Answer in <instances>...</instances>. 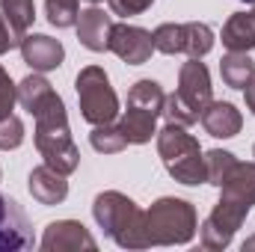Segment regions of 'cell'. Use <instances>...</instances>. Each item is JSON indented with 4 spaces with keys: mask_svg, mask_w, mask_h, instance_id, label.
<instances>
[{
    "mask_svg": "<svg viewBox=\"0 0 255 252\" xmlns=\"http://www.w3.org/2000/svg\"><path fill=\"white\" fill-rule=\"evenodd\" d=\"M18 101H21V107H24L30 116H39V113L48 110L54 101H60V95L54 92V86H51L45 77L30 74V77H24L21 86H18Z\"/></svg>",
    "mask_w": 255,
    "mask_h": 252,
    "instance_id": "15",
    "label": "cell"
},
{
    "mask_svg": "<svg viewBox=\"0 0 255 252\" xmlns=\"http://www.w3.org/2000/svg\"><path fill=\"white\" fill-rule=\"evenodd\" d=\"M223 45L229 51H253L255 48V9L253 12H235L223 27Z\"/></svg>",
    "mask_w": 255,
    "mask_h": 252,
    "instance_id": "16",
    "label": "cell"
},
{
    "mask_svg": "<svg viewBox=\"0 0 255 252\" xmlns=\"http://www.w3.org/2000/svg\"><path fill=\"white\" fill-rule=\"evenodd\" d=\"M220 190H223V196L238 199V202L253 208L255 205V163H235Z\"/></svg>",
    "mask_w": 255,
    "mask_h": 252,
    "instance_id": "17",
    "label": "cell"
},
{
    "mask_svg": "<svg viewBox=\"0 0 255 252\" xmlns=\"http://www.w3.org/2000/svg\"><path fill=\"white\" fill-rule=\"evenodd\" d=\"M30 193H33V199L36 202H42V205H57V202H63L65 196H68V184H65V175L63 172H57L54 166H36L33 172H30Z\"/></svg>",
    "mask_w": 255,
    "mask_h": 252,
    "instance_id": "13",
    "label": "cell"
},
{
    "mask_svg": "<svg viewBox=\"0 0 255 252\" xmlns=\"http://www.w3.org/2000/svg\"><path fill=\"white\" fill-rule=\"evenodd\" d=\"M220 74H223L226 86L244 89V86L255 77V63L247 54H241V51H229V54L223 57V63H220Z\"/></svg>",
    "mask_w": 255,
    "mask_h": 252,
    "instance_id": "19",
    "label": "cell"
},
{
    "mask_svg": "<svg viewBox=\"0 0 255 252\" xmlns=\"http://www.w3.org/2000/svg\"><path fill=\"white\" fill-rule=\"evenodd\" d=\"M211 48H214V33H211L208 24H199V21L184 24V54H187V57L199 60V57H205Z\"/></svg>",
    "mask_w": 255,
    "mask_h": 252,
    "instance_id": "22",
    "label": "cell"
},
{
    "mask_svg": "<svg viewBox=\"0 0 255 252\" xmlns=\"http://www.w3.org/2000/svg\"><path fill=\"white\" fill-rule=\"evenodd\" d=\"M151 244H187L196 232V208L184 199H157L145 214Z\"/></svg>",
    "mask_w": 255,
    "mask_h": 252,
    "instance_id": "4",
    "label": "cell"
},
{
    "mask_svg": "<svg viewBox=\"0 0 255 252\" xmlns=\"http://www.w3.org/2000/svg\"><path fill=\"white\" fill-rule=\"evenodd\" d=\"M30 247H33V232L21 205L9 196H0V252L30 250Z\"/></svg>",
    "mask_w": 255,
    "mask_h": 252,
    "instance_id": "8",
    "label": "cell"
},
{
    "mask_svg": "<svg viewBox=\"0 0 255 252\" xmlns=\"http://www.w3.org/2000/svg\"><path fill=\"white\" fill-rule=\"evenodd\" d=\"M21 57L24 63L30 65L33 71H51V68H60L63 65V45L51 36H42V33H33V36H24L21 42Z\"/></svg>",
    "mask_w": 255,
    "mask_h": 252,
    "instance_id": "10",
    "label": "cell"
},
{
    "mask_svg": "<svg viewBox=\"0 0 255 252\" xmlns=\"http://www.w3.org/2000/svg\"><path fill=\"white\" fill-rule=\"evenodd\" d=\"M202 125L205 130L211 133V136H220V139H229V136H235L241 125H244V119H241V113L235 110V104H229V101H211L205 110H202Z\"/></svg>",
    "mask_w": 255,
    "mask_h": 252,
    "instance_id": "12",
    "label": "cell"
},
{
    "mask_svg": "<svg viewBox=\"0 0 255 252\" xmlns=\"http://www.w3.org/2000/svg\"><path fill=\"white\" fill-rule=\"evenodd\" d=\"M18 45V39H15V33L9 30V24H6V18L0 15V54H6L9 48H15Z\"/></svg>",
    "mask_w": 255,
    "mask_h": 252,
    "instance_id": "31",
    "label": "cell"
},
{
    "mask_svg": "<svg viewBox=\"0 0 255 252\" xmlns=\"http://www.w3.org/2000/svg\"><path fill=\"white\" fill-rule=\"evenodd\" d=\"M151 42L160 54H184V24H160L151 33Z\"/></svg>",
    "mask_w": 255,
    "mask_h": 252,
    "instance_id": "24",
    "label": "cell"
},
{
    "mask_svg": "<svg viewBox=\"0 0 255 252\" xmlns=\"http://www.w3.org/2000/svg\"><path fill=\"white\" fill-rule=\"evenodd\" d=\"M107 51H113V54H116L119 60H125L128 65H142V63H148V57H151V51H154V42H151V33L142 30V27L113 24Z\"/></svg>",
    "mask_w": 255,
    "mask_h": 252,
    "instance_id": "7",
    "label": "cell"
},
{
    "mask_svg": "<svg viewBox=\"0 0 255 252\" xmlns=\"http://www.w3.org/2000/svg\"><path fill=\"white\" fill-rule=\"evenodd\" d=\"M89 3H92V6H95V3H101V0H89Z\"/></svg>",
    "mask_w": 255,
    "mask_h": 252,
    "instance_id": "33",
    "label": "cell"
},
{
    "mask_svg": "<svg viewBox=\"0 0 255 252\" xmlns=\"http://www.w3.org/2000/svg\"><path fill=\"white\" fill-rule=\"evenodd\" d=\"M74 86H77V98H80L83 119L89 125H110L119 116V98H116V92H113L104 68H98V65L83 68L77 74Z\"/></svg>",
    "mask_w": 255,
    "mask_h": 252,
    "instance_id": "5",
    "label": "cell"
},
{
    "mask_svg": "<svg viewBox=\"0 0 255 252\" xmlns=\"http://www.w3.org/2000/svg\"><path fill=\"white\" fill-rule=\"evenodd\" d=\"M45 9H48V21L54 27H71L77 24V0H45Z\"/></svg>",
    "mask_w": 255,
    "mask_h": 252,
    "instance_id": "26",
    "label": "cell"
},
{
    "mask_svg": "<svg viewBox=\"0 0 255 252\" xmlns=\"http://www.w3.org/2000/svg\"><path fill=\"white\" fill-rule=\"evenodd\" d=\"M154 122H157V116L154 113H148V110H139V107H130L128 104L125 116H122V133H125L128 142H133V145H142V142H148L151 139V133H154Z\"/></svg>",
    "mask_w": 255,
    "mask_h": 252,
    "instance_id": "18",
    "label": "cell"
},
{
    "mask_svg": "<svg viewBox=\"0 0 255 252\" xmlns=\"http://www.w3.org/2000/svg\"><path fill=\"white\" fill-rule=\"evenodd\" d=\"M244 98H247V107L255 113V77L247 83V86H244Z\"/></svg>",
    "mask_w": 255,
    "mask_h": 252,
    "instance_id": "32",
    "label": "cell"
},
{
    "mask_svg": "<svg viewBox=\"0 0 255 252\" xmlns=\"http://www.w3.org/2000/svg\"><path fill=\"white\" fill-rule=\"evenodd\" d=\"M110 30H113V18L104 9H98V6H89L86 12L77 15V39H80L83 48H89L95 54L107 51Z\"/></svg>",
    "mask_w": 255,
    "mask_h": 252,
    "instance_id": "11",
    "label": "cell"
},
{
    "mask_svg": "<svg viewBox=\"0 0 255 252\" xmlns=\"http://www.w3.org/2000/svg\"><path fill=\"white\" fill-rule=\"evenodd\" d=\"M157 151L169 169V175L181 184H202L205 178V157L199 142L181 125H166L157 133Z\"/></svg>",
    "mask_w": 255,
    "mask_h": 252,
    "instance_id": "3",
    "label": "cell"
},
{
    "mask_svg": "<svg viewBox=\"0 0 255 252\" xmlns=\"http://www.w3.org/2000/svg\"><path fill=\"white\" fill-rule=\"evenodd\" d=\"M154 0H110V9L116 15H139L151 6Z\"/></svg>",
    "mask_w": 255,
    "mask_h": 252,
    "instance_id": "30",
    "label": "cell"
},
{
    "mask_svg": "<svg viewBox=\"0 0 255 252\" xmlns=\"http://www.w3.org/2000/svg\"><path fill=\"white\" fill-rule=\"evenodd\" d=\"M247 214H250V205H244L238 199H229V196H220L217 208L211 211V217L202 226V244L211 247V250L229 247L232 235L241 229V223L247 220Z\"/></svg>",
    "mask_w": 255,
    "mask_h": 252,
    "instance_id": "6",
    "label": "cell"
},
{
    "mask_svg": "<svg viewBox=\"0 0 255 252\" xmlns=\"http://www.w3.org/2000/svg\"><path fill=\"white\" fill-rule=\"evenodd\" d=\"M163 116L169 119V125H181V127H187L193 125V122H199V113H193L190 107L172 92V95H166V101H163Z\"/></svg>",
    "mask_w": 255,
    "mask_h": 252,
    "instance_id": "27",
    "label": "cell"
},
{
    "mask_svg": "<svg viewBox=\"0 0 255 252\" xmlns=\"http://www.w3.org/2000/svg\"><path fill=\"white\" fill-rule=\"evenodd\" d=\"M187 107H190L193 113H199L202 116V110L211 104V74H208V68L205 63H199V60H187V63L181 65V74H178V92H175Z\"/></svg>",
    "mask_w": 255,
    "mask_h": 252,
    "instance_id": "9",
    "label": "cell"
},
{
    "mask_svg": "<svg viewBox=\"0 0 255 252\" xmlns=\"http://www.w3.org/2000/svg\"><path fill=\"white\" fill-rule=\"evenodd\" d=\"M36 148L42 151L45 163L54 166L57 172H74L77 169V145L71 142V133H68V119H65V104L63 98L54 101L48 110H42L36 116Z\"/></svg>",
    "mask_w": 255,
    "mask_h": 252,
    "instance_id": "2",
    "label": "cell"
},
{
    "mask_svg": "<svg viewBox=\"0 0 255 252\" xmlns=\"http://www.w3.org/2000/svg\"><path fill=\"white\" fill-rule=\"evenodd\" d=\"M95 250V241L86 235V229L74 220H63V223H51L45 238H42V250Z\"/></svg>",
    "mask_w": 255,
    "mask_h": 252,
    "instance_id": "14",
    "label": "cell"
},
{
    "mask_svg": "<svg viewBox=\"0 0 255 252\" xmlns=\"http://www.w3.org/2000/svg\"><path fill=\"white\" fill-rule=\"evenodd\" d=\"M253 157H255V148H253Z\"/></svg>",
    "mask_w": 255,
    "mask_h": 252,
    "instance_id": "35",
    "label": "cell"
},
{
    "mask_svg": "<svg viewBox=\"0 0 255 252\" xmlns=\"http://www.w3.org/2000/svg\"><path fill=\"white\" fill-rule=\"evenodd\" d=\"M21 142H24V125L18 116L9 113L6 119H0V148L9 151V148H18Z\"/></svg>",
    "mask_w": 255,
    "mask_h": 252,
    "instance_id": "28",
    "label": "cell"
},
{
    "mask_svg": "<svg viewBox=\"0 0 255 252\" xmlns=\"http://www.w3.org/2000/svg\"><path fill=\"white\" fill-rule=\"evenodd\" d=\"M89 142H92L95 151H104V154H116V151H122V148L128 145L122 127L113 125V122H110V125H95L92 136H89Z\"/></svg>",
    "mask_w": 255,
    "mask_h": 252,
    "instance_id": "23",
    "label": "cell"
},
{
    "mask_svg": "<svg viewBox=\"0 0 255 252\" xmlns=\"http://www.w3.org/2000/svg\"><path fill=\"white\" fill-rule=\"evenodd\" d=\"M235 163H238V160H235V154L214 148V151H208V157H205V178H208L211 184L223 187V181L229 178V172H232V166H235Z\"/></svg>",
    "mask_w": 255,
    "mask_h": 252,
    "instance_id": "25",
    "label": "cell"
},
{
    "mask_svg": "<svg viewBox=\"0 0 255 252\" xmlns=\"http://www.w3.org/2000/svg\"><path fill=\"white\" fill-rule=\"evenodd\" d=\"M92 214L98 226L119 244V247H151L148 229H145V214L122 193H101L92 205Z\"/></svg>",
    "mask_w": 255,
    "mask_h": 252,
    "instance_id": "1",
    "label": "cell"
},
{
    "mask_svg": "<svg viewBox=\"0 0 255 252\" xmlns=\"http://www.w3.org/2000/svg\"><path fill=\"white\" fill-rule=\"evenodd\" d=\"M0 15L6 18V24L15 33V39L21 42L27 36V27L36 18V6H33V0H0Z\"/></svg>",
    "mask_w": 255,
    "mask_h": 252,
    "instance_id": "20",
    "label": "cell"
},
{
    "mask_svg": "<svg viewBox=\"0 0 255 252\" xmlns=\"http://www.w3.org/2000/svg\"><path fill=\"white\" fill-rule=\"evenodd\" d=\"M163 101H166V95H163L160 83H154V80H139V83H133L130 92H128V104H130V107L148 110V113H154V116L163 113Z\"/></svg>",
    "mask_w": 255,
    "mask_h": 252,
    "instance_id": "21",
    "label": "cell"
},
{
    "mask_svg": "<svg viewBox=\"0 0 255 252\" xmlns=\"http://www.w3.org/2000/svg\"><path fill=\"white\" fill-rule=\"evenodd\" d=\"M241 3H255V0H241Z\"/></svg>",
    "mask_w": 255,
    "mask_h": 252,
    "instance_id": "34",
    "label": "cell"
},
{
    "mask_svg": "<svg viewBox=\"0 0 255 252\" xmlns=\"http://www.w3.org/2000/svg\"><path fill=\"white\" fill-rule=\"evenodd\" d=\"M15 101H18V86L9 80V74H6L3 65H0V119H6V116L12 113Z\"/></svg>",
    "mask_w": 255,
    "mask_h": 252,
    "instance_id": "29",
    "label": "cell"
}]
</instances>
